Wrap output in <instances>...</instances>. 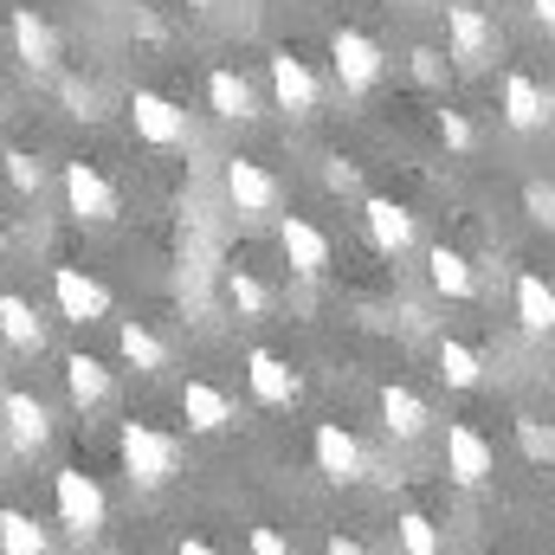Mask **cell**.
Listing matches in <instances>:
<instances>
[{
  "mask_svg": "<svg viewBox=\"0 0 555 555\" xmlns=\"http://www.w3.org/2000/svg\"><path fill=\"white\" fill-rule=\"evenodd\" d=\"M117 452H124L130 485H142V491H162V485L181 472V439H175V433H162V426H149V420H124Z\"/></svg>",
  "mask_w": 555,
  "mask_h": 555,
  "instance_id": "cell-1",
  "label": "cell"
},
{
  "mask_svg": "<svg viewBox=\"0 0 555 555\" xmlns=\"http://www.w3.org/2000/svg\"><path fill=\"white\" fill-rule=\"evenodd\" d=\"M52 504H59V524H65L72 537H98L104 517H111L104 485H98L91 472H78V465H65V472L52 478Z\"/></svg>",
  "mask_w": 555,
  "mask_h": 555,
  "instance_id": "cell-2",
  "label": "cell"
},
{
  "mask_svg": "<svg viewBox=\"0 0 555 555\" xmlns=\"http://www.w3.org/2000/svg\"><path fill=\"white\" fill-rule=\"evenodd\" d=\"M446 46H452V59L459 65H491L498 59V26H491V13L485 7H472V0H452L446 7Z\"/></svg>",
  "mask_w": 555,
  "mask_h": 555,
  "instance_id": "cell-3",
  "label": "cell"
},
{
  "mask_svg": "<svg viewBox=\"0 0 555 555\" xmlns=\"http://www.w3.org/2000/svg\"><path fill=\"white\" fill-rule=\"evenodd\" d=\"M330 59H336L343 91H375V78H382V65H388V52H382L369 33H356V26H343V33L330 39Z\"/></svg>",
  "mask_w": 555,
  "mask_h": 555,
  "instance_id": "cell-4",
  "label": "cell"
},
{
  "mask_svg": "<svg viewBox=\"0 0 555 555\" xmlns=\"http://www.w3.org/2000/svg\"><path fill=\"white\" fill-rule=\"evenodd\" d=\"M227 201L240 207V214H253V220H266V214H278L284 207V188H278V175L266 168V162H227Z\"/></svg>",
  "mask_w": 555,
  "mask_h": 555,
  "instance_id": "cell-5",
  "label": "cell"
},
{
  "mask_svg": "<svg viewBox=\"0 0 555 555\" xmlns=\"http://www.w3.org/2000/svg\"><path fill=\"white\" fill-rule=\"evenodd\" d=\"M52 297H59V317L65 323H104L111 317V291L91 272H78V266H59L52 272Z\"/></svg>",
  "mask_w": 555,
  "mask_h": 555,
  "instance_id": "cell-6",
  "label": "cell"
},
{
  "mask_svg": "<svg viewBox=\"0 0 555 555\" xmlns=\"http://www.w3.org/2000/svg\"><path fill=\"white\" fill-rule=\"evenodd\" d=\"M130 124H137V137L149 142V149H181V142H188V111L168 104L162 91H137V98H130Z\"/></svg>",
  "mask_w": 555,
  "mask_h": 555,
  "instance_id": "cell-7",
  "label": "cell"
},
{
  "mask_svg": "<svg viewBox=\"0 0 555 555\" xmlns=\"http://www.w3.org/2000/svg\"><path fill=\"white\" fill-rule=\"evenodd\" d=\"M65 201H72V214L91 220V227L117 220V188H111L91 162H65Z\"/></svg>",
  "mask_w": 555,
  "mask_h": 555,
  "instance_id": "cell-8",
  "label": "cell"
},
{
  "mask_svg": "<svg viewBox=\"0 0 555 555\" xmlns=\"http://www.w3.org/2000/svg\"><path fill=\"white\" fill-rule=\"evenodd\" d=\"M491 465H498L491 439H485L478 426L452 420V426H446V472H452L459 485H485V478H491Z\"/></svg>",
  "mask_w": 555,
  "mask_h": 555,
  "instance_id": "cell-9",
  "label": "cell"
},
{
  "mask_svg": "<svg viewBox=\"0 0 555 555\" xmlns=\"http://www.w3.org/2000/svg\"><path fill=\"white\" fill-rule=\"evenodd\" d=\"M310 446H317V472H323L330 485H356V478H362V446H356L349 426L323 420V426L310 433Z\"/></svg>",
  "mask_w": 555,
  "mask_h": 555,
  "instance_id": "cell-10",
  "label": "cell"
},
{
  "mask_svg": "<svg viewBox=\"0 0 555 555\" xmlns=\"http://www.w3.org/2000/svg\"><path fill=\"white\" fill-rule=\"evenodd\" d=\"M278 246H284L291 272H304V278H323V272H330V240H323V227H310V220L284 214V220H278Z\"/></svg>",
  "mask_w": 555,
  "mask_h": 555,
  "instance_id": "cell-11",
  "label": "cell"
},
{
  "mask_svg": "<svg viewBox=\"0 0 555 555\" xmlns=\"http://www.w3.org/2000/svg\"><path fill=\"white\" fill-rule=\"evenodd\" d=\"M0 414H7V439H13V452H39V446L52 439V414H46V401L26 395V388H13V395L0 401Z\"/></svg>",
  "mask_w": 555,
  "mask_h": 555,
  "instance_id": "cell-12",
  "label": "cell"
},
{
  "mask_svg": "<svg viewBox=\"0 0 555 555\" xmlns=\"http://www.w3.org/2000/svg\"><path fill=\"white\" fill-rule=\"evenodd\" d=\"M550 111H555V98L530 78V72H511V78H504V124H511V130H543Z\"/></svg>",
  "mask_w": 555,
  "mask_h": 555,
  "instance_id": "cell-13",
  "label": "cell"
},
{
  "mask_svg": "<svg viewBox=\"0 0 555 555\" xmlns=\"http://www.w3.org/2000/svg\"><path fill=\"white\" fill-rule=\"evenodd\" d=\"M362 220H369V240L388 253V259H401L408 246H414V214L401 207V201H388V194H375L369 207H362Z\"/></svg>",
  "mask_w": 555,
  "mask_h": 555,
  "instance_id": "cell-14",
  "label": "cell"
},
{
  "mask_svg": "<svg viewBox=\"0 0 555 555\" xmlns=\"http://www.w3.org/2000/svg\"><path fill=\"white\" fill-rule=\"evenodd\" d=\"M246 382H253V395H259L266 408H291V401H297V375H291V362L272 356V349H253V356H246Z\"/></svg>",
  "mask_w": 555,
  "mask_h": 555,
  "instance_id": "cell-15",
  "label": "cell"
},
{
  "mask_svg": "<svg viewBox=\"0 0 555 555\" xmlns=\"http://www.w3.org/2000/svg\"><path fill=\"white\" fill-rule=\"evenodd\" d=\"M7 26H13V52H20L33 72H52L59 39H52V26H46V20H39L33 7H13V20H7Z\"/></svg>",
  "mask_w": 555,
  "mask_h": 555,
  "instance_id": "cell-16",
  "label": "cell"
},
{
  "mask_svg": "<svg viewBox=\"0 0 555 555\" xmlns=\"http://www.w3.org/2000/svg\"><path fill=\"white\" fill-rule=\"evenodd\" d=\"M272 91H278V104H284L291 117L317 111V78H310V65L291 59V52H272Z\"/></svg>",
  "mask_w": 555,
  "mask_h": 555,
  "instance_id": "cell-17",
  "label": "cell"
},
{
  "mask_svg": "<svg viewBox=\"0 0 555 555\" xmlns=\"http://www.w3.org/2000/svg\"><path fill=\"white\" fill-rule=\"evenodd\" d=\"M181 414H188L194 433H227L233 426V401L214 382H181Z\"/></svg>",
  "mask_w": 555,
  "mask_h": 555,
  "instance_id": "cell-18",
  "label": "cell"
},
{
  "mask_svg": "<svg viewBox=\"0 0 555 555\" xmlns=\"http://www.w3.org/2000/svg\"><path fill=\"white\" fill-rule=\"evenodd\" d=\"M382 426H388L395 439H420V433L433 426V408L420 401L414 388H401V382H388V388H382Z\"/></svg>",
  "mask_w": 555,
  "mask_h": 555,
  "instance_id": "cell-19",
  "label": "cell"
},
{
  "mask_svg": "<svg viewBox=\"0 0 555 555\" xmlns=\"http://www.w3.org/2000/svg\"><path fill=\"white\" fill-rule=\"evenodd\" d=\"M253 104H259V98H253V85H246L240 72H227V65H220V72H207V111H214V117L246 124V117H259Z\"/></svg>",
  "mask_w": 555,
  "mask_h": 555,
  "instance_id": "cell-20",
  "label": "cell"
},
{
  "mask_svg": "<svg viewBox=\"0 0 555 555\" xmlns=\"http://www.w3.org/2000/svg\"><path fill=\"white\" fill-rule=\"evenodd\" d=\"M0 336H7L20 356H39V349H46V323L33 317V304H26L20 291H7V297H0Z\"/></svg>",
  "mask_w": 555,
  "mask_h": 555,
  "instance_id": "cell-21",
  "label": "cell"
},
{
  "mask_svg": "<svg viewBox=\"0 0 555 555\" xmlns=\"http://www.w3.org/2000/svg\"><path fill=\"white\" fill-rule=\"evenodd\" d=\"M517 323L530 330V336H550L555 330V284L537 272L517 278Z\"/></svg>",
  "mask_w": 555,
  "mask_h": 555,
  "instance_id": "cell-22",
  "label": "cell"
},
{
  "mask_svg": "<svg viewBox=\"0 0 555 555\" xmlns=\"http://www.w3.org/2000/svg\"><path fill=\"white\" fill-rule=\"evenodd\" d=\"M65 388H72L78 408H104V401H111V369L78 349V356H65Z\"/></svg>",
  "mask_w": 555,
  "mask_h": 555,
  "instance_id": "cell-23",
  "label": "cell"
},
{
  "mask_svg": "<svg viewBox=\"0 0 555 555\" xmlns=\"http://www.w3.org/2000/svg\"><path fill=\"white\" fill-rule=\"evenodd\" d=\"M426 278H433V291H439V297H472V291H478L472 259H465V253H452V246H433V253H426Z\"/></svg>",
  "mask_w": 555,
  "mask_h": 555,
  "instance_id": "cell-24",
  "label": "cell"
},
{
  "mask_svg": "<svg viewBox=\"0 0 555 555\" xmlns=\"http://www.w3.org/2000/svg\"><path fill=\"white\" fill-rule=\"evenodd\" d=\"M117 349H124V362H130V369H142V375L168 369V349H162V336H155L149 323H124V330H117Z\"/></svg>",
  "mask_w": 555,
  "mask_h": 555,
  "instance_id": "cell-25",
  "label": "cell"
},
{
  "mask_svg": "<svg viewBox=\"0 0 555 555\" xmlns=\"http://www.w3.org/2000/svg\"><path fill=\"white\" fill-rule=\"evenodd\" d=\"M439 375H446L452 388H478V382H485V356L446 336V343H439Z\"/></svg>",
  "mask_w": 555,
  "mask_h": 555,
  "instance_id": "cell-26",
  "label": "cell"
},
{
  "mask_svg": "<svg viewBox=\"0 0 555 555\" xmlns=\"http://www.w3.org/2000/svg\"><path fill=\"white\" fill-rule=\"evenodd\" d=\"M0 555H46V530L26 511H0Z\"/></svg>",
  "mask_w": 555,
  "mask_h": 555,
  "instance_id": "cell-27",
  "label": "cell"
},
{
  "mask_svg": "<svg viewBox=\"0 0 555 555\" xmlns=\"http://www.w3.org/2000/svg\"><path fill=\"white\" fill-rule=\"evenodd\" d=\"M227 297L240 304V317H266V310H272V291H266V278H253L246 266L227 278Z\"/></svg>",
  "mask_w": 555,
  "mask_h": 555,
  "instance_id": "cell-28",
  "label": "cell"
},
{
  "mask_svg": "<svg viewBox=\"0 0 555 555\" xmlns=\"http://www.w3.org/2000/svg\"><path fill=\"white\" fill-rule=\"evenodd\" d=\"M395 530H401V550H408V555H439V530H433V517L401 511V517H395Z\"/></svg>",
  "mask_w": 555,
  "mask_h": 555,
  "instance_id": "cell-29",
  "label": "cell"
},
{
  "mask_svg": "<svg viewBox=\"0 0 555 555\" xmlns=\"http://www.w3.org/2000/svg\"><path fill=\"white\" fill-rule=\"evenodd\" d=\"M0 162H7V181H13L20 194H39V188H46V162H39L33 149H7Z\"/></svg>",
  "mask_w": 555,
  "mask_h": 555,
  "instance_id": "cell-30",
  "label": "cell"
},
{
  "mask_svg": "<svg viewBox=\"0 0 555 555\" xmlns=\"http://www.w3.org/2000/svg\"><path fill=\"white\" fill-rule=\"evenodd\" d=\"M517 439L530 459H555V426H543V420H517Z\"/></svg>",
  "mask_w": 555,
  "mask_h": 555,
  "instance_id": "cell-31",
  "label": "cell"
},
{
  "mask_svg": "<svg viewBox=\"0 0 555 555\" xmlns=\"http://www.w3.org/2000/svg\"><path fill=\"white\" fill-rule=\"evenodd\" d=\"M524 207H530V214H537L543 227H555V188H543V181H530V188H524Z\"/></svg>",
  "mask_w": 555,
  "mask_h": 555,
  "instance_id": "cell-32",
  "label": "cell"
},
{
  "mask_svg": "<svg viewBox=\"0 0 555 555\" xmlns=\"http://www.w3.org/2000/svg\"><path fill=\"white\" fill-rule=\"evenodd\" d=\"M65 104H72V117H98V91L78 78H65Z\"/></svg>",
  "mask_w": 555,
  "mask_h": 555,
  "instance_id": "cell-33",
  "label": "cell"
},
{
  "mask_svg": "<svg viewBox=\"0 0 555 555\" xmlns=\"http://www.w3.org/2000/svg\"><path fill=\"white\" fill-rule=\"evenodd\" d=\"M253 555H291L284 530H272V524H253Z\"/></svg>",
  "mask_w": 555,
  "mask_h": 555,
  "instance_id": "cell-34",
  "label": "cell"
},
{
  "mask_svg": "<svg viewBox=\"0 0 555 555\" xmlns=\"http://www.w3.org/2000/svg\"><path fill=\"white\" fill-rule=\"evenodd\" d=\"M439 137L452 142V149H472V124H465L459 111H439Z\"/></svg>",
  "mask_w": 555,
  "mask_h": 555,
  "instance_id": "cell-35",
  "label": "cell"
},
{
  "mask_svg": "<svg viewBox=\"0 0 555 555\" xmlns=\"http://www.w3.org/2000/svg\"><path fill=\"white\" fill-rule=\"evenodd\" d=\"M323 181H330V188H356V162H330Z\"/></svg>",
  "mask_w": 555,
  "mask_h": 555,
  "instance_id": "cell-36",
  "label": "cell"
},
{
  "mask_svg": "<svg viewBox=\"0 0 555 555\" xmlns=\"http://www.w3.org/2000/svg\"><path fill=\"white\" fill-rule=\"evenodd\" d=\"M323 555H369V550H362L356 537H330V543H323Z\"/></svg>",
  "mask_w": 555,
  "mask_h": 555,
  "instance_id": "cell-37",
  "label": "cell"
},
{
  "mask_svg": "<svg viewBox=\"0 0 555 555\" xmlns=\"http://www.w3.org/2000/svg\"><path fill=\"white\" fill-rule=\"evenodd\" d=\"M414 72L420 78H439V52H414Z\"/></svg>",
  "mask_w": 555,
  "mask_h": 555,
  "instance_id": "cell-38",
  "label": "cell"
},
{
  "mask_svg": "<svg viewBox=\"0 0 555 555\" xmlns=\"http://www.w3.org/2000/svg\"><path fill=\"white\" fill-rule=\"evenodd\" d=\"M175 555H220V550H214V543H201V537H181V550H175Z\"/></svg>",
  "mask_w": 555,
  "mask_h": 555,
  "instance_id": "cell-39",
  "label": "cell"
},
{
  "mask_svg": "<svg viewBox=\"0 0 555 555\" xmlns=\"http://www.w3.org/2000/svg\"><path fill=\"white\" fill-rule=\"evenodd\" d=\"M530 13H537L543 26H555V0H530Z\"/></svg>",
  "mask_w": 555,
  "mask_h": 555,
  "instance_id": "cell-40",
  "label": "cell"
},
{
  "mask_svg": "<svg viewBox=\"0 0 555 555\" xmlns=\"http://www.w3.org/2000/svg\"><path fill=\"white\" fill-rule=\"evenodd\" d=\"M0 259H7V233H0Z\"/></svg>",
  "mask_w": 555,
  "mask_h": 555,
  "instance_id": "cell-41",
  "label": "cell"
},
{
  "mask_svg": "<svg viewBox=\"0 0 555 555\" xmlns=\"http://www.w3.org/2000/svg\"><path fill=\"white\" fill-rule=\"evenodd\" d=\"M550 382H555V356H550Z\"/></svg>",
  "mask_w": 555,
  "mask_h": 555,
  "instance_id": "cell-42",
  "label": "cell"
}]
</instances>
